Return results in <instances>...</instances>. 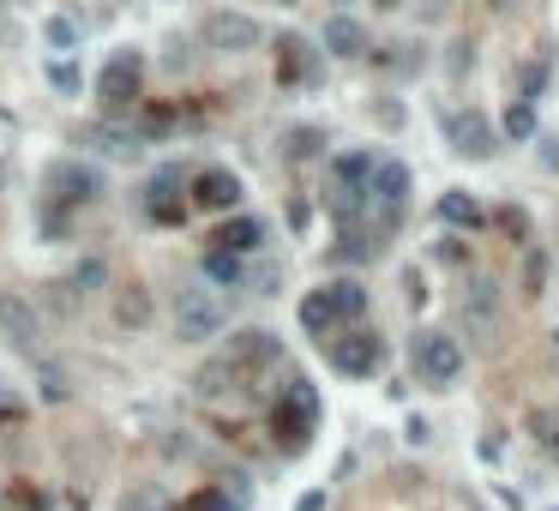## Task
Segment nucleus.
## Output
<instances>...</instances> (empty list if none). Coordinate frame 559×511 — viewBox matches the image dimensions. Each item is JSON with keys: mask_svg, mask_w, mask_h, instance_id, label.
I'll return each mask as SVG.
<instances>
[{"mask_svg": "<svg viewBox=\"0 0 559 511\" xmlns=\"http://www.w3.org/2000/svg\"><path fill=\"white\" fill-rule=\"evenodd\" d=\"M277 73H283V85H307V91H319V85H326V54L313 49L307 37H283L277 42Z\"/></svg>", "mask_w": 559, "mask_h": 511, "instance_id": "nucleus-10", "label": "nucleus"}, {"mask_svg": "<svg viewBox=\"0 0 559 511\" xmlns=\"http://www.w3.org/2000/svg\"><path fill=\"white\" fill-rule=\"evenodd\" d=\"M42 37H49L54 49H73V42H78V18H61V13H54L49 25H42Z\"/></svg>", "mask_w": 559, "mask_h": 511, "instance_id": "nucleus-27", "label": "nucleus"}, {"mask_svg": "<svg viewBox=\"0 0 559 511\" xmlns=\"http://www.w3.org/2000/svg\"><path fill=\"white\" fill-rule=\"evenodd\" d=\"M115 319H120V325H127V331H139L144 319H151V295H144L139 283H132V289H120V302H115Z\"/></svg>", "mask_w": 559, "mask_h": 511, "instance_id": "nucleus-21", "label": "nucleus"}, {"mask_svg": "<svg viewBox=\"0 0 559 511\" xmlns=\"http://www.w3.org/2000/svg\"><path fill=\"white\" fill-rule=\"evenodd\" d=\"M199 37H205V49H217V54H247V49H259V42H265V30H259V18L217 7V13H205Z\"/></svg>", "mask_w": 559, "mask_h": 511, "instance_id": "nucleus-7", "label": "nucleus"}, {"mask_svg": "<svg viewBox=\"0 0 559 511\" xmlns=\"http://www.w3.org/2000/svg\"><path fill=\"white\" fill-rule=\"evenodd\" d=\"M554 511H559V506H554Z\"/></svg>", "mask_w": 559, "mask_h": 511, "instance_id": "nucleus-42", "label": "nucleus"}, {"mask_svg": "<svg viewBox=\"0 0 559 511\" xmlns=\"http://www.w3.org/2000/svg\"><path fill=\"white\" fill-rule=\"evenodd\" d=\"M433 259H440V265H463V241L440 235V241H433Z\"/></svg>", "mask_w": 559, "mask_h": 511, "instance_id": "nucleus-31", "label": "nucleus"}, {"mask_svg": "<svg viewBox=\"0 0 559 511\" xmlns=\"http://www.w3.org/2000/svg\"><path fill=\"white\" fill-rule=\"evenodd\" d=\"M187 511H241V499L223 494V487H205V494H193V506Z\"/></svg>", "mask_w": 559, "mask_h": 511, "instance_id": "nucleus-26", "label": "nucleus"}, {"mask_svg": "<svg viewBox=\"0 0 559 511\" xmlns=\"http://www.w3.org/2000/svg\"><path fill=\"white\" fill-rule=\"evenodd\" d=\"M120 511H163V506H156V494H127V499H120Z\"/></svg>", "mask_w": 559, "mask_h": 511, "instance_id": "nucleus-34", "label": "nucleus"}, {"mask_svg": "<svg viewBox=\"0 0 559 511\" xmlns=\"http://www.w3.org/2000/svg\"><path fill=\"white\" fill-rule=\"evenodd\" d=\"M440 132L457 157H487V151H494V127H487V115H475V108H440Z\"/></svg>", "mask_w": 559, "mask_h": 511, "instance_id": "nucleus-9", "label": "nucleus"}, {"mask_svg": "<svg viewBox=\"0 0 559 511\" xmlns=\"http://www.w3.org/2000/svg\"><path fill=\"white\" fill-rule=\"evenodd\" d=\"M535 151H542V169H559V139H547V132H542V139H535Z\"/></svg>", "mask_w": 559, "mask_h": 511, "instance_id": "nucleus-33", "label": "nucleus"}, {"mask_svg": "<svg viewBox=\"0 0 559 511\" xmlns=\"http://www.w3.org/2000/svg\"><path fill=\"white\" fill-rule=\"evenodd\" d=\"M331 307H338V325H361L367 319V289L361 283H326Z\"/></svg>", "mask_w": 559, "mask_h": 511, "instance_id": "nucleus-20", "label": "nucleus"}, {"mask_svg": "<svg viewBox=\"0 0 559 511\" xmlns=\"http://www.w3.org/2000/svg\"><path fill=\"white\" fill-rule=\"evenodd\" d=\"M313 223V205L307 199H289V229H307Z\"/></svg>", "mask_w": 559, "mask_h": 511, "instance_id": "nucleus-32", "label": "nucleus"}, {"mask_svg": "<svg viewBox=\"0 0 559 511\" xmlns=\"http://www.w3.org/2000/svg\"><path fill=\"white\" fill-rule=\"evenodd\" d=\"M343 7H350V0H343Z\"/></svg>", "mask_w": 559, "mask_h": 511, "instance_id": "nucleus-41", "label": "nucleus"}, {"mask_svg": "<svg viewBox=\"0 0 559 511\" xmlns=\"http://www.w3.org/2000/svg\"><path fill=\"white\" fill-rule=\"evenodd\" d=\"M331 368L350 373V380H373L379 368H385V337L367 325H343L331 331Z\"/></svg>", "mask_w": 559, "mask_h": 511, "instance_id": "nucleus-3", "label": "nucleus"}, {"mask_svg": "<svg viewBox=\"0 0 559 511\" xmlns=\"http://www.w3.org/2000/svg\"><path fill=\"white\" fill-rule=\"evenodd\" d=\"M301 331H307V337H331V331H343V325H338V307H331L326 289L301 295Z\"/></svg>", "mask_w": 559, "mask_h": 511, "instance_id": "nucleus-19", "label": "nucleus"}, {"mask_svg": "<svg viewBox=\"0 0 559 511\" xmlns=\"http://www.w3.org/2000/svg\"><path fill=\"white\" fill-rule=\"evenodd\" d=\"M319 144H326V132H319V127H295V132H289V157H313Z\"/></svg>", "mask_w": 559, "mask_h": 511, "instance_id": "nucleus-29", "label": "nucleus"}, {"mask_svg": "<svg viewBox=\"0 0 559 511\" xmlns=\"http://www.w3.org/2000/svg\"><path fill=\"white\" fill-rule=\"evenodd\" d=\"M506 132L511 139H535V103H511L506 108Z\"/></svg>", "mask_w": 559, "mask_h": 511, "instance_id": "nucleus-25", "label": "nucleus"}, {"mask_svg": "<svg viewBox=\"0 0 559 511\" xmlns=\"http://www.w3.org/2000/svg\"><path fill=\"white\" fill-rule=\"evenodd\" d=\"M428 439H433V427L416 416V421H409V446H428Z\"/></svg>", "mask_w": 559, "mask_h": 511, "instance_id": "nucleus-35", "label": "nucleus"}, {"mask_svg": "<svg viewBox=\"0 0 559 511\" xmlns=\"http://www.w3.org/2000/svg\"><path fill=\"white\" fill-rule=\"evenodd\" d=\"M49 85H54L61 97H73L85 79H78V66H73V61H49Z\"/></svg>", "mask_w": 559, "mask_h": 511, "instance_id": "nucleus-28", "label": "nucleus"}, {"mask_svg": "<svg viewBox=\"0 0 559 511\" xmlns=\"http://www.w3.org/2000/svg\"><path fill=\"white\" fill-rule=\"evenodd\" d=\"M265 217H234V223H223L217 235H211V247H223V253H234V259H247V253H265Z\"/></svg>", "mask_w": 559, "mask_h": 511, "instance_id": "nucleus-15", "label": "nucleus"}, {"mask_svg": "<svg viewBox=\"0 0 559 511\" xmlns=\"http://www.w3.org/2000/svg\"><path fill=\"white\" fill-rule=\"evenodd\" d=\"M144 210H151L156 223H181L187 217V199H181V169H156L144 181Z\"/></svg>", "mask_w": 559, "mask_h": 511, "instance_id": "nucleus-13", "label": "nucleus"}, {"mask_svg": "<svg viewBox=\"0 0 559 511\" xmlns=\"http://www.w3.org/2000/svg\"><path fill=\"white\" fill-rule=\"evenodd\" d=\"M97 97H103V108H132L144 97V61L132 49L109 54V66L97 73Z\"/></svg>", "mask_w": 559, "mask_h": 511, "instance_id": "nucleus-8", "label": "nucleus"}, {"mask_svg": "<svg viewBox=\"0 0 559 511\" xmlns=\"http://www.w3.org/2000/svg\"><path fill=\"white\" fill-rule=\"evenodd\" d=\"M373 151H343V157H331V193H338V210L343 223H355L367 210V187H373Z\"/></svg>", "mask_w": 559, "mask_h": 511, "instance_id": "nucleus-4", "label": "nucleus"}, {"mask_svg": "<svg viewBox=\"0 0 559 511\" xmlns=\"http://www.w3.org/2000/svg\"><path fill=\"white\" fill-rule=\"evenodd\" d=\"M547 73H554V66H547V54L523 66V73H518V103H535V97L547 91Z\"/></svg>", "mask_w": 559, "mask_h": 511, "instance_id": "nucleus-23", "label": "nucleus"}, {"mask_svg": "<svg viewBox=\"0 0 559 511\" xmlns=\"http://www.w3.org/2000/svg\"><path fill=\"white\" fill-rule=\"evenodd\" d=\"M271 427L283 433V446H307V439H313V427H319V392H313L307 380H295L283 397H277Z\"/></svg>", "mask_w": 559, "mask_h": 511, "instance_id": "nucleus-5", "label": "nucleus"}, {"mask_svg": "<svg viewBox=\"0 0 559 511\" xmlns=\"http://www.w3.org/2000/svg\"><path fill=\"white\" fill-rule=\"evenodd\" d=\"M409 361H416L421 385L445 392V385L463 373V343H457L452 331H416V343H409Z\"/></svg>", "mask_w": 559, "mask_h": 511, "instance_id": "nucleus-2", "label": "nucleus"}, {"mask_svg": "<svg viewBox=\"0 0 559 511\" xmlns=\"http://www.w3.org/2000/svg\"><path fill=\"white\" fill-rule=\"evenodd\" d=\"M277 355H283V349H277L271 331H241V337L229 343V355H223V361H229V368L241 373V368H271Z\"/></svg>", "mask_w": 559, "mask_h": 511, "instance_id": "nucleus-16", "label": "nucleus"}, {"mask_svg": "<svg viewBox=\"0 0 559 511\" xmlns=\"http://www.w3.org/2000/svg\"><path fill=\"white\" fill-rule=\"evenodd\" d=\"M205 277H211V283H241L247 265L234 259V253H223V247H205Z\"/></svg>", "mask_w": 559, "mask_h": 511, "instance_id": "nucleus-22", "label": "nucleus"}, {"mask_svg": "<svg viewBox=\"0 0 559 511\" xmlns=\"http://www.w3.org/2000/svg\"><path fill=\"white\" fill-rule=\"evenodd\" d=\"M193 205H205V210H234L241 205V181H234V169H199L193 175Z\"/></svg>", "mask_w": 559, "mask_h": 511, "instance_id": "nucleus-14", "label": "nucleus"}, {"mask_svg": "<svg viewBox=\"0 0 559 511\" xmlns=\"http://www.w3.org/2000/svg\"><path fill=\"white\" fill-rule=\"evenodd\" d=\"M0 421H18V404H13V397H0Z\"/></svg>", "mask_w": 559, "mask_h": 511, "instance_id": "nucleus-36", "label": "nucleus"}, {"mask_svg": "<svg viewBox=\"0 0 559 511\" xmlns=\"http://www.w3.org/2000/svg\"><path fill=\"white\" fill-rule=\"evenodd\" d=\"M0 181H7V169H0Z\"/></svg>", "mask_w": 559, "mask_h": 511, "instance_id": "nucleus-40", "label": "nucleus"}, {"mask_svg": "<svg viewBox=\"0 0 559 511\" xmlns=\"http://www.w3.org/2000/svg\"><path fill=\"white\" fill-rule=\"evenodd\" d=\"M49 187H54V199H66V205H91V199H103V175L91 169V163H54L49 169Z\"/></svg>", "mask_w": 559, "mask_h": 511, "instance_id": "nucleus-12", "label": "nucleus"}, {"mask_svg": "<svg viewBox=\"0 0 559 511\" xmlns=\"http://www.w3.org/2000/svg\"><path fill=\"white\" fill-rule=\"evenodd\" d=\"M499 7H518V0H499Z\"/></svg>", "mask_w": 559, "mask_h": 511, "instance_id": "nucleus-39", "label": "nucleus"}, {"mask_svg": "<svg viewBox=\"0 0 559 511\" xmlns=\"http://www.w3.org/2000/svg\"><path fill=\"white\" fill-rule=\"evenodd\" d=\"M547 289V253H523V295H542Z\"/></svg>", "mask_w": 559, "mask_h": 511, "instance_id": "nucleus-24", "label": "nucleus"}, {"mask_svg": "<svg viewBox=\"0 0 559 511\" xmlns=\"http://www.w3.org/2000/svg\"><path fill=\"white\" fill-rule=\"evenodd\" d=\"M223 325H229V307H223L211 289H181V295H175V331H181L187 343L217 337Z\"/></svg>", "mask_w": 559, "mask_h": 511, "instance_id": "nucleus-6", "label": "nucleus"}, {"mask_svg": "<svg viewBox=\"0 0 559 511\" xmlns=\"http://www.w3.org/2000/svg\"><path fill=\"white\" fill-rule=\"evenodd\" d=\"M0 337L13 343V349H25V355L42 349V319H37V307H30L25 295H0Z\"/></svg>", "mask_w": 559, "mask_h": 511, "instance_id": "nucleus-11", "label": "nucleus"}, {"mask_svg": "<svg viewBox=\"0 0 559 511\" xmlns=\"http://www.w3.org/2000/svg\"><path fill=\"white\" fill-rule=\"evenodd\" d=\"M373 7H385V13H397V7H404V0H373Z\"/></svg>", "mask_w": 559, "mask_h": 511, "instance_id": "nucleus-37", "label": "nucleus"}, {"mask_svg": "<svg viewBox=\"0 0 559 511\" xmlns=\"http://www.w3.org/2000/svg\"><path fill=\"white\" fill-rule=\"evenodd\" d=\"M440 223L445 229H482L487 217H482V205H475L469 187H445V193H440Z\"/></svg>", "mask_w": 559, "mask_h": 511, "instance_id": "nucleus-17", "label": "nucleus"}, {"mask_svg": "<svg viewBox=\"0 0 559 511\" xmlns=\"http://www.w3.org/2000/svg\"><path fill=\"white\" fill-rule=\"evenodd\" d=\"M326 54H343V61H355V54H367V25L350 13H338L326 25Z\"/></svg>", "mask_w": 559, "mask_h": 511, "instance_id": "nucleus-18", "label": "nucleus"}, {"mask_svg": "<svg viewBox=\"0 0 559 511\" xmlns=\"http://www.w3.org/2000/svg\"><path fill=\"white\" fill-rule=\"evenodd\" d=\"M499 229H506L511 241H530V217H523V210H499Z\"/></svg>", "mask_w": 559, "mask_h": 511, "instance_id": "nucleus-30", "label": "nucleus"}, {"mask_svg": "<svg viewBox=\"0 0 559 511\" xmlns=\"http://www.w3.org/2000/svg\"><path fill=\"white\" fill-rule=\"evenodd\" d=\"M271 7H301V0H271Z\"/></svg>", "mask_w": 559, "mask_h": 511, "instance_id": "nucleus-38", "label": "nucleus"}, {"mask_svg": "<svg viewBox=\"0 0 559 511\" xmlns=\"http://www.w3.org/2000/svg\"><path fill=\"white\" fill-rule=\"evenodd\" d=\"M409 163H373V187H367V205H373V235H385V229L404 223V210H409Z\"/></svg>", "mask_w": 559, "mask_h": 511, "instance_id": "nucleus-1", "label": "nucleus"}]
</instances>
